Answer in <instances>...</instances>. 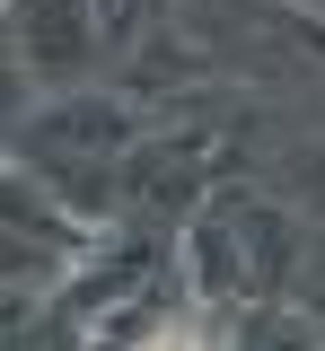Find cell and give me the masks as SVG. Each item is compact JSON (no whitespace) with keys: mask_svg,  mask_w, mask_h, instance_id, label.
<instances>
[{"mask_svg":"<svg viewBox=\"0 0 325 351\" xmlns=\"http://www.w3.org/2000/svg\"><path fill=\"white\" fill-rule=\"evenodd\" d=\"M132 351H211V343H202V325H193V316H167V325H149Z\"/></svg>","mask_w":325,"mask_h":351,"instance_id":"obj_1","label":"cell"}]
</instances>
